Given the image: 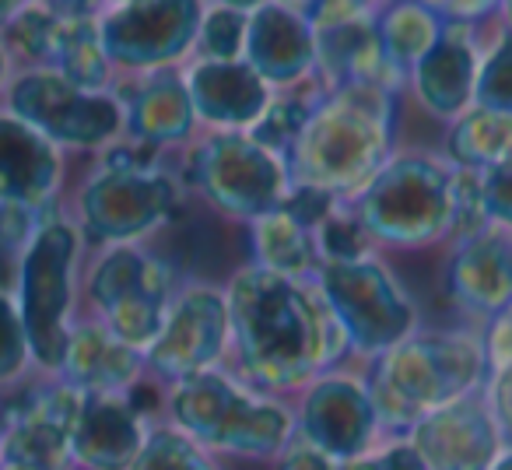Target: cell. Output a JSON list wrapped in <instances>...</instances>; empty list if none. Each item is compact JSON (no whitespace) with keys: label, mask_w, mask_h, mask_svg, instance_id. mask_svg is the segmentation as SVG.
I'll use <instances>...</instances> for the list:
<instances>
[{"label":"cell","mask_w":512,"mask_h":470,"mask_svg":"<svg viewBox=\"0 0 512 470\" xmlns=\"http://www.w3.org/2000/svg\"><path fill=\"white\" fill-rule=\"evenodd\" d=\"M228 369L274 397L302 393L323 372L344 369L348 337L316 281L239 267L225 285Z\"/></svg>","instance_id":"1"},{"label":"cell","mask_w":512,"mask_h":470,"mask_svg":"<svg viewBox=\"0 0 512 470\" xmlns=\"http://www.w3.org/2000/svg\"><path fill=\"white\" fill-rule=\"evenodd\" d=\"M400 92L383 85L316 88L306 127L285 155L292 183L316 186L344 204L393 155Z\"/></svg>","instance_id":"2"},{"label":"cell","mask_w":512,"mask_h":470,"mask_svg":"<svg viewBox=\"0 0 512 470\" xmlns=\"http://www.w3.org/2000/svg\"><path fill=\"white\" fill-rule=\"evenodd\" d=\"M491 376L481 327L414 330L365 372L386 439H407L428 411L481 393Z\"/></svg>","instance_id":"3"},{"label":"cell","mask_w":512,"mask_h":470,"mask_svg":"<svg viewBox=\"0 0 512 470\" xmlns=\"http://www.w3.org/2000/svg\"><path fill=\"white\" fill-rule=\"evenodd\" d=\"M165 421L218 460L274 463L299 439L292 400L256 390L228 365L172 383Z\"/></svg>","instance_id":"4"},{"label":"cell","mask_w":512,"mask_h":470,"mask_svg":"<svg viewBox=\"0 0 512 470\" xmlns=\"http://www.w3.org/2000/svg\"><path fill=\"white\" fill-rule=\"evenodd\" d=\"M344 204L372 246H449L456 218V169L442 155H390V162Z\"/></svg>","instance_id":"5"},{"label":"cell","mask_w":512,"mask_h":470,"mask_svg":"<svg viewBox=\"0 0 512 470\" xmlns=\"http://www.w3.org/2000/svg\"><path fill=\"white\" fill-rule=\"evenodd\" d=\"M78 221L64 211H53L36 228L32 243L25 246L15 271V306L22 316L25 341L32 351L36 372L57 376L64 362L71 327L78 323V264H81Z\"/></svg>","instance_id":"6"},{"label":"cell","mask_w":512,"mask_h":470,"mask_svg":"<svg viewBox=\"0 0 512 470\" xmlns=\"http://www.w3.org/2000/svg\"><path fill=\"white\" fill-rule=\"evenodd\" d=\"M183 285L169 257L151 243L106 246L85 271L92 320L144 355L162 334L169 306Z\"/></svg>","instance_id":"7"},{"label":"cell","mask_w":512,"mask_h":470,"mask_svg":"<svg viewBox=\"0 0 512 470\" xmlns=\"http://www.w3.org/2000/svg\"><path fill=\"white\" fill-rule=\"evenodd\" d=\"M179 179L204 200L207 211L246 225L278 211L292 186L285 158L256 144L246 130H214L190 144Z\"/></svg>","instance_id":"8"},{"label":"cell","mask_w":512,"mask_h":470,"mask_svg":"<svg viewBox=\"0 0 512 470\" xmlns=\"http://www.w3.org/2000/svg\"><path fill=\"white\" fill-rule=\"evenodd\" d=\"M186 211L183 179L165 165L151 169H106L99 165L74 200L81 235L102 246L148 243Z\"/></svg>","instance_id":"9"},{"label":"cell","mask_w":512,"mask_h":470,"mask_svg":"<svg viewBox=\"0 0 512 470\" xmlns=\"http://www.w3.org/2000/svg\"><path fill=\"white\" fill-rule=\"evenodd\" d=\"M313 281L348 337L351 358L376 362L418 330L414 302L376 253L348 264H320Z\"/></svg>","instance_id":"10"},{"label":"cell","mask_w":512,"mask_h":470,"mask_svg":"<svg viewBox=\"0 0 512 470\" xmlns=\"http://www.w3.org/2000/svg\"><path fill=\"white\" fill-rule=\"evenodd\" d=\"M4 109L60 148L95 151L123 137V102L116 92H88L53 67H29L4 88Z\"/></svg>","instance_id":"11"},{"label":"cell","mask_w":512,"mask_h":470,"mask_svg":"<svg viewBox=\"0 0 512 470\" xmlns=\"http://www.w3.org/2000/svg\"><path fill=\"white\" fill-rule=\"evenodd\" d=\"M204 0H130L99 15V36L116 74L176 67L197 46Z\"/></svg>","instance_id":"12"},{"label":"cell","mask_w":512,"mask_h":470,"mask_svg":"<svg viewBox=\"0 0 512 470\" xmlns=\"http://www.w3.org/2000/svg\"><path fill=\"white\" fill-rule=\"evenodd\" d=\"M148 372L172 386L228 362V299L221 285L186 281L169 306L162 334L148 348Z\"/></svg>","instance_id":"13"},{"label":"cell","mask_w":512,"mask_h":470,"mask_svg":"<svg viewBox=\"0 0 512 470\" xmlns=\"http://www.w3.org/2000/svg\"><path fill=\"white\" fill-rule=\"evenodd\" d=\"M295 421H299V439L337 463L355 460L386 439L372 404L369 379L365 372L351 369L316 376L295 400Z\"/></svg>","instance_id":"14"},{"label":"cell","mask_w":512,"mask_h":470,"mask_svg":"<svg viewBox=\"0 0 512 470\" xmlns=\"http://www.w3.org/2000/svg\"><path fill=\"white\" fill-rule=\"evenodd\" d=\"M407 442L418 449L428 470H491V463L505 449L484 390L428 411L407 432Z\"/></svg>","instance_id":"15"},{"label":"cell","mask_w":512,"mask_h":470,"mask_svg":"<svg viewBox=\"0 0 512 470\" xmlns=\"http://www.w3.org/2000/svg\"><path fill=\"white\" fill-rule=\"evenodd\" d=\"M442 288L446 299L474 320V327L512 309V232L488 228L477 239L449 246Z\"/></svg>","instance_id":"16"},{"label":"cell","mask_w":512,"mask_h":470,"mask_svg":"<svg viewBox=\"0 0 512 470\" xmlns=\"http://www.w3.org/2000/svg\"><path fill=\"white\" fill-rule=\"evenodd\" d=\"M60 190L64 148L0 106V200L32 211H60Z\"/></svg>","instance_id":"17"},{"label":"cell","mask_w":512,"mask_h":470,"mask_svg":"<svg viewBox=\"0 0 512 470\" xmlns=\"http://www.w3.org/2000/svg\"><path fill=\"white\" fill-rule=\"evenodd\" d=\"M242 60L271 88H302L316 71V32L302 11L267 0L264 8L249 11L246 50Z\"/></svg>","instance_id":"18"},{"label":"cell","mask_w":512,"mask_h":470,"mask_svg":"<svg viewBox=\"0 0 512 470\" xmlns=\"http://www.w3.org/2000/svg\"><path fill=\"white\" fill-rule=\"evenodd\" d=\"M477 67H481V36L467 25H446L439 43L407 74V88L432 120L453 123L474 106Z\"/></svg>","instance_id":"19"},{"label":"cell","mask_w":512,"mask_h":470,"mask_svg":"<svg viewBox=\"0 0 512 470\" xmlns=\"http://www.w3.org/2000/svg\"><path fill=\"white\" fill-rule=\"evenodd\" d=\"M116 95L123 102V137L127 141L165 151L186 144L197 130L190 92H186L183 71L176 67L134 74L127 85L116 88Z\"/></svg>","instance_id":"20"},{"label":"cell","mask_w":512,"mask_h":470,"mask_svg":"<svg viewBox=\"0 0 512 470\" xmlns=\"http://www.w3.org/2000/svg\"><path fill=\"white\" fill-rule=\"evenodd\" d=\"M183 81L193 116L211 130H249L274 99V88L246 60H197Z\"/></svg>","instance_id":"21"},{"label":"cell","mask_w":512,"mask_h":470,"mask_svg":"<svg viewBox=\"0 0 512 470\" xmlns=\"http://www.w3.org/2000/svg\"><path fill=\"white\" fill-rule=\"evenodd\" d=\"M144 372H148L144 351L123 344L99 320L88 316L71 327V341H67L57 376L88 397H120Z\"/></svg>","instance_id":"22"},{"label":"cell","mask_w":512,"mask_h":470,"mask_svg":"<svg viewBox=\"0 0 512 470\" xmlns=\"http://www.w3.org/2000/svg\"><path fill=\"white\" fill-rule=\"evenodd\" d=\"M151 425L130 411L120 397H85L74 428V463L78 470H130L144 449Z\"/></svg>","instance_id":"23"},{"label":"cell","mask_w":512,"mask_h":470,"mask_svg":"<svg viewBox=\"0 0 512 470\" xmlns=\"http://www.w3.org/2000/svg\"><path fill=\"white\" fill-rule=\"evenodd\" d=\"M249 264L264 271L285 274V278H316L320 253H316V232L299 218L278 207L271 214H260L249 221Z\"/></svg>","instance_id":"24"},{"label":"cell","mask_w":512,"mask_h":470,"mask_svg":"<svg viewBox=\"0 0 512 470\" xmlns=\"http://www.w3.org/2000/svg\"><path fill=\"white\" fill-rule=\"evenodd\" d=\"M442 158L467 172H491L512 165V116L470 106L460 120L449 123Z\"/></svg>","instance_id":"25"},{"label":"cell","mask_w":512,"mask_h":470,"mask_svg":"<svg viewBox=\"0 0 512 470\" xmlns=\"http://www.w3.org/2000/svg\"><path fill=\"white\" fill-rule=\"evenodd\" d=\"M46 67L60 71L67 81L88 92H109L116 81V71L102 50L99 15L95 18H57Z\"/></svg>","instance_id":"26"},{"label":"cell","mask_w":512,"mask_h":470,"mask_svg":"<svg viewBox=\"0 0 512 470\" xmlns=\"http://www.w3.org/2000/svg\"><path fill=\"white\" fill-rule=\"evenodd\" d=\"M376 32H379V43H383L386 64L393 67V74H397L407 88V74H411L414 64L439 43V36L446 32V22H442L432 8H425V4L390 0V4L379 8Z\"/></svg>","instance_id":"27"},{"label":"cell","mask_w":512,"mask_h":470,"mask_svg":"<svg viewBox=\"0 0 512 470\" xmlns=\"http://www.w3.org/2000/svg\"><path fill=\"white\" fill-rule=\"evenodd\" d=\"M53 29H57V15H53L46 4H39V0H29V4L4 25L0 43H4V53H8L11 64L18 60V64H25V71H29V67H46Z\"/></svg>","instance_id":"28"},{"label":"cell","mask_w":512,"mask_h":470,"mask_svg":"<svg viewBox=\"0 0 512 470\" xmlns=\"http://www.w3.org/2000/svg\"><path fill=\"white\" fill-rule=\"evenodd\" d=\"M130 470H221V463L218 456L200 449L190 435L172 428L169 421H158V425H151L144 449L137 453Z\"/></svg>","instance_id":"29"},{"label":"cell","mask_w":512,"mask_h":470,"mask_svg":"<svg viewBox=\"0 0 512 470\" xmlns=\"http://www.w3.org/2000/svg\"><path fill=\"white\" fill-rule=\"evenodd\" d=\"M316 253H320V264H348V260H362L376 253V246L358 225L355 214L348 211V204H337L316 225Z\"/></svg>","instance_id":"30"},{"label":"cell","mask_w":512,"mask_h":470,"mask_svg":"<svg viewBox=\"0 0 512 470\" xmlns=\"http://www.w3.org/2000/svg\"><path fill=\"white\" fill-rule=\"evenodd\" d=\"M246 11L225 8V4H207L200 18L197 46L200 60H242L246 50Z\"/></svg>","instance_id":"31"},{"label":"cell","mask_w":512,"mask_h":470,"mask_svg":"<svg viewBox=\"0 0 512 470\" xmlns=\"http://www.w3.org/2000/svg\"><path fill=\"white\" fill-rule=\"evenodd\" d=\"M474 106L512 116V36L509 32H498L495 46L481 53Z\"/></svg>","instance_id":"32"},{"label":"cell","mask_w":512,"mask_h":470,"mask_svg":"<svg viewBox=\"0 0 512 470\" xmlns=\"http://www.w3.org/2000/svg\"><path fill=\"white\" fill-rule=\"evenodd\" d=\"M32 372H36V365H32V351L29 341H25L15 295L8 288H0V390H11L22 379H29Z\"/></svg>","instance_id":"33"},{"label":"cell","mask_w":512,"mask_h":470,"mask_svg":"<svg viewBox=\"0 0 512 470\" xmlns=\"http://www.w3.org/2000/svg\"><path fill=\"white\" fill-rule=\"evenodd\" d=\"M50 214L53 211H32V207L4 204L0 200V288H8V281H15L18 260H22L25 246L32 243L36 228Z\"/></svg>","instance_id":"34"},{"label":"cell","mask_w":512,"mask_h":470,"mask_svg":"<svg viewBox=\"0 0 512 470\" xmlns=\"http://www.w3.org/2000/svg\"><path fill=\"white\" fill-rule=\"evenodd\" d=\"M337 470H428V467L407 439H383L369 453L355 456V460H344Z\"/></svg>","instance_id":"35"},{"label":"cell","mask_w":512,"mask_h":470,"mask_svg":"<svg viewBox=\"0 0 512 470\" xmlns=\"http://www.w3.org/2000/svg\"><path fill=\"white\" fill-rule=\"evenodd\" d=\"M477 183H481V204H484V214H488L491 228L512 232V165L477 172Z\"/></svg>","instance_id":"36"},{"label":"cell","mask_w":512,"mask_h":470,"mask_svg":"<svg viewBox=\"0 0 512 470\" xmlns=\"http://www.w3.org/2000/svg\"><path fill=\"white\" fill-rule=\"evenodd\" d=\"M484 400H488V411L495 418L498 432H502L505 446H512V362L495 369L484 383Z\"/></svg>","instance_id":"37"},{"label":"cell","mask_w":512,"mask_h":470,"mask_svg":"<svg viewBox=\"0 0 512 470\" xmlns=\"http://www.w3.org/2000/svg\"><path fill=\"white\" fill-rule=\"evenodd\" d=\"M498 8H502V0H446L439 11V18L446 25H474L488 22V18H498Z\"/></svg>","instance_id":"38"},{"label":"cell","mask_w":512,"mask_h":470,"mask_svg":"<svg viewBox=\"0 0 512 470\" xmlns=\"http://www.w3.org/2000/svg\"><path fill=\"white\" fill-rule=\"evenodd\" d=\"M337 467H341V463L330 460L327 453H320V449H313L302 439H295L292 446L274 460V470H337Z\"/></svg>","instance_id":"39"},{"label":"cell","mask_w":512,"mask_h":470,"mask_svg":"<svg viewBox=\"0 0 512 470\" xmlns=\"http://www.w3.org/2000/svg\"><path fill=\"white\" fill-rule=\"evenodd\" d=\"M53 11L57 18H95L102 0H39Z\"/></svg>","instance_id":"40"},{"label":"cell","mask_w":512,"mask_h":470,"mask_svg":"<svg viewBox=\"0 0 512 470\" xmlns=\"http://www.w3.org/2000/svg\"><path fill=\"white\" fill-rule=\"evenodd\" d=\"M25 4H29V0H0V32H4V25H8Z\"/></svg>","instance_id":"41"},{"label":"cell","mask_w":512,"mask_h":470,"mask_svg":"<svg viewBox=\"0 0 512 470\" xmlns=\"http://www.w3.org/2000/svg\"><path fill=\"white\" fill-rule=\"evenodd\" d=\"M214 4H225V8H235V11H256V8H264L267 0H214Z\"/></svg>","instance_id":"42"},{"label":"cell","mask_w":512,"mask_h":470,"mask_svg":"<svg viewBox=\"0 0 512 470\" xmlns=\"http://www.w3.org/2000/svg\"><path fill=\"white\" fill-rule=\"evenodd\" d=\"M498 22H502V32L512 36V0H502V8H498Z\"/></svg>","instance_id":"43"},{"label":"cell","mask_w":512,"mask_h":470,"mask_svg":"<svg viewBox=\"0 0 512 470\" xmlns=\"http://www.w3.org/2000/svg\"><path fill=\"white\" fill-rule=\"evenodd\" d=\"M491 470H512V446H505L502 453H498V460L491 463Z\"/></svg>","instance_id":"44"},{"label":"cell","mask_w":512,"mask_h":470,"mask_svg":"<svg viewBox=\"0 0 512 470\" xmlns=\"http://www.w3.org/2000/svg\"><path fill=\"white\" fill-rule=\"evenodd\" d=\"M278 4H288V8H295V11H302V15H306V11L316 8L320 0H278Z\"/></svg>","instance_id":"45"},{"label":"cell","mask_w":512,"mask_h":470,"mask_svg":"<svg viewBox=\"0 0 512 470\" xmlns=\"http://www.w3.org/2000/svg\"><path fill=\"white\" fill-rule=\"evenodd\" d=\"M8 67H11V60H8V53H4V43H0V85L8 78Z\"/></svg>","instance_id":"46"},{"label":"cell","mask_w":512,"mask_h":470,"mask_svg":"<svg viewBox=\"0 0 512 470\" xmlns=\"http://www.w3.org/2000/svg\"><path fill=\"white\" fill-rule=\"evenodd\" d=\"M407 4H425V8H432L435 15H439V11H442V4H446V0H407Z\"/></svg>","instance_id":"47"},{"label":"cell","mask_w":512,"mask_h":470,"mask_svg":"<svg viewBox=\"0 0 512 470\" xmlns=\"http://www.w3.org/2000/svg\"><path fill=\"white\" fill-rule=\"evenodd\" d=\"M0 470H32V467H25V463H8V460H4V463H0Z\"/></svg>","instance_id":"48"},{"label":"cell","mask_w":512,"mask_h":470,"mask_svg":"<svg viewBox=\"0 0 512 470\" xmlns=\"http://www.w3.org/2000/svg\"><path fill=\"white\" fill-rule=\"evenodd\" d=\"M102 4H113L116 8V4H130V0H102Z\"/></svg>","instance_id":"49"},{"label":"cell","mask_w":512,"mask_h":470,"mask_svg":"<svg viewBox=\"0 0 512 470\" xmlns=\"http://www.w3.org/2000/svg\"><path fill=\"white\" fill-rule=\"evenodd\" d=\"M0 463H4V456H0Z\"/></svg>","instance_id":"50"}]
</instances>
